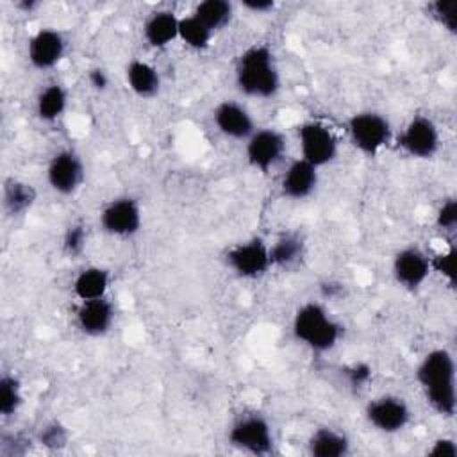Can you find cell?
<instances>
[{"label": "cell", "instance_id": "cell-20", "mask_svg": "<svg viewBox=\"0 0 457 457\" xmlns=\"http://www.w3.org/2000/svg\"><path fill=\"white\" fill-rule=\"evenodd\" d=\"M129 89L139 98H154L161 89V75L155 66L146 61L132 59L125 68Z\"/></svg>", "mask_w": 457, "mask_h": 457}, {"label": "cell", "instance_id": "cell-28", "mask_svg": "<svg viewBox=\"0 0 457 457\" xmlns=\"http://www.w3.org/2000/svg\"><path fill=\"white\" fill-rule=\"evenodd\" d=\"M430 16L450 34L457 29V2L455 0H436L428 4Z\"/></svg>", "mask_w": 457, "mask_h": 457}, {"label": "cell", "instance_id": "cell-27", "mask_svg": "<svg viewBox=\"0 0 457 457\" xmlns=\"http://www.w3.org/2000/svg\"><path fill=\"white\" fill-rule=\"evenodd\" d=\"M23 403V387L16 375L4 373L0 378V414L2 418L14 416Z\"/></svg>", "mask_w": 457, "mask_h": 457}, {"label": "cell", "instance_id": "cell-18", "mask_svg": "<svg viewBox=\"0 0 457 457\" xmlns=\"http://www.w3.org/2000/svg\"><path fill=\"white\" fill-rule=\"evenodd\" d=\"M179 20L180 16L170 9L154 11L143 23V37L148 46L162 50L179 39Z\"/></svg>", "mask_w": 457, "mask_h": 457}, {"label": "cell", "instance_id": "cell-6", "mask_svg": "<svg viewBox=\"0 0 457 457\" xmlns=\"http://www.w3.org/2000/svg\"><path fill=\"white\" fill-rule=\"evenodd\" d=\"M228 443L250 455H268L273 450V432L261 414H245L228 428Z\"/></svg>", "mask_w": 457, "mask_h": 457}, {"label": "cell", "instance_id": "cell-15", "mask_svg": "<svg viewBox=\"0 0 457 457\" xmlns=\"http://www.w3.org/2000/svg\"><path fill=\"white\" fill-rule=\"evenodd\" d=\"M212 121L220 134L228 139L246 141L255 132V121L250 111L234 100L220 102L212 111Z\"/></svg>", "mask_w": 457, "mask_h": 457}, {"label": "cell", "instance_id": "cell-26", "mask_svg": "<svg viewBox=\"0 0 457 457\" xmlns=\"http://www.w3.org/2000/svg\"><path fill=\"white\" fill-rule=\"evenodd\" d=\"M179 39L191 50L202 52L211 46L212 32L193 14L180 16L179 20Z\"/></svg>", "mask_w": 457, "mask_h": 457}, {"label": "cell", "instance_id": "cell-17", "mask_svg": "<svg viewBox=\"0 0 457 457\" xmlns=\"http://www.w3.org/2000/svg\"><path fill=\"white\" fill-rule=\"evenodd\" d=\"M318 168L302 157L289 162L280 177V193L291 200L309 198L318 186Z\"/></svg>", "mask_w": 457, "mask_h": 457}, {"label": "cell", "instance_id": "cell-9", "mask_svg": "<svg viewBox=\"0 0 457 457\" xmlns=\"http://www.w3.org/2000/svg\"><path fill=\"white\" fill-rule=\"evenodd\" d=\"M225 261L239 278H261L271 268L270 245L261 237L241 241L227 252Z\"/></svg>", "mask_w": 457, "mask_h": 457}, {"label": "cell", "instance_id": "cell-13", "mask_svg": "<svg viewBox=\"0 0 457 457\" xmlns=\"http://www.w3.org/2000/svg\"><path fill=\"white\" fill-rule=\"evenodd\" d=\"M66 54V39L57 29H39L27 43V59L32 68L46 71L55 68Z\"/></svg>", "mask_w": 457, "mask_h": 457}, {"label": "cell", "instance_id": "cell-23", "mask_svg": "<svg viewBox=\"0 0 457 457\" xmlns=\"http://www.w3.org/2000/svg\"><path fill=\"white\" fill-rule=\"evenodd\" d=\"M307 448L314 457H345L350 452V439L336 428L321 427L311 434Z\"/></svg>", "mask_w": 457, "mask_h": 457}, {"label": "cell", "instance_id": "cell-22", "mask_svg": "<svg viewBox=\"0 0 457 457\" xmlns=\"http://www.w3.org/2000/svg\"><path fill=\"white\" fill-rule=\"evenodd\" d=\"M305 255V243L300 234L286 232L270 245L271 268L289 270L296 266Z\"/></svg>", "mask_w": 457, "mask_h": 457}, {"label": "cell", "instance_id": "cell-19", "mask_svg": "<svg viewBox=\"0 0 457 457\" xmlns=\"http://www.w3.org/2000/svg\"><path fill=\"white\" fill-rule=\"evenodd\" d=\"M111 286V273L102 266H86L82 268L71 282L73 295L80 300H96L107 296Z\"/></svg>", "mask_w": 457, "mask_h": 457}, {"label": "cell", "instance_id": "cell-8", "mask_svg": "<svg viewBox=\"0 0 457 457\" xmlns=\"http://www.w3.org/2000/svg\"><path fill=\"white\" fill-rule=\"evenodd\" d=\"M143 211L134 196H116L100 211V227L112 237H132L141 230Z\"/></svg>", "mask_w": 457, "mask_h": 457}, {"label": "cell", "instance_id": "cell-29", "mask_svg": "<svg viewBox=\"0 0 457 457\" xmlns=\"http://www.w3.org/2000/svg\"><path fill=\"white\" fill-rule=\"evenodd\" d=\"M86 243H87V230H86V225L77 221V223H71L66 230H64V236H62V250L66 255L70 257H79L84 248H86Z\"/></svg>", "mask_w": 457, "mask_h": 457}, {"label": "cell", "instance_id": "cell-5", "mask_svg": "<svg viewBox=\"0 0 457 457\" xmlns=\"http://www.w3.org/2000/svg\"><path fill=\"white\" fill-rule=\"evenodd\" d=\"M298 146L302 159L318 170L330 164L337 157L339 143L330 127L321 121L309 120L298 127Z\"/></svg>", "mask_w": 457, "mask_h": 457}, {"label": "cell", "instance_id": "cell-2", "mask_svg": "<svg viewBox=\"0 0 457 457\" xmlns=\"http://www.w3.org/2000/svg\"><path fill=\"white\" fill-rule=\"evenodd\" d=\"M234 75L237 89L250 98H271L280 89V71L266 45H252L241 52Z\"/></svg>", "mask_w": 457, "mask_h": 457}, {"label": "cell", "instance_id": "cell-4", "mask_svg": "<svg viewBox=\"0 0 457 457\" xmlns=\"http://www.w3.org/2000/svg\"><path fill=\"white\" fill-rule=\"evenodd\" d=\"M348 139L364 155H377L391 141L389 120L375 111H359L346 121Z\"/></svg>", "mask_w": 457, "mask_h": 457}, {"label": "cell", "instance_id": "cell-14", "mask_svg": "<svg viewBox=\"0 0 457 457\" xmlns=\"http://www.w3.org/2000/svg\"><path fill=\"white\" fill-rule=\"evenodd\" d=\"M393 277L407 291L420 289L430 277V257L418 246H405L393 257Z\"/></svg>", "mask_w": 457, "mask_h": 457}, {"label": "cell", "instance_id": "cell-21", "mask_svg": "<svg viewBox=\"0 0 457 457\" xmlns=\"http://www.w3.org/2000/svg\"><path fill=\"white\" fill-rule=\"evenodd\" d=\"M68 89L59 84V82H52L46 84L36 96V116L43 121V123H55L57 120H61L68 109Z\"/></svg>", "mask_w": 457, "mask_h": 457}, {"label": "cell", "instance_id": "cell-31", "mask_svg": "<svg viewBox=\"0 0 457 457\" xmlns=\"http://www.w3.org/2000/svg\"><path fill=\"white\" fill-rule=\"evenodd\" d=\"M37 441L48 450H61L68 443V432L61 423L50 421L45 427H41Z\"/></svg>", "mask_w": 457, "mask_h": 457}, {"label": "cell", "instance_id": "cell-10", "mask_svg": "<svg viewBox=\"0 0 457 457\" xmlns=\"http://www.w3.org/2000/svg\"><path fill=\"white\" fill-rule=\"evenodd\" d=\"M86 170L80 155L70 148L55 152L46 166V182L57 195L70 196L77 193L84 182Z\"/></svg>", "mask_w": 457, "mask_h": 457}, {"label": "cell", "instance_id": "cell-32", "mask_svg": "<svg viewBox=\"0 0 457 457\" xmlns=\"http://www.w3.org/2000/svg\"><path fill=\"white\" fill-rule=\"evenodd\" d=\"M436 225L443 232H455L457 227V200L453 196L445 198L436 211Z\"/></svg>", "mask_w": 457, "mask_h": 457}, {"label": "cell", "instance_id": "cell-34", "mask_svg": "<svg viewBox=\"0 0 457 457\" xmlns=\"http://www.w3.org/2000/svg\"><path fill=\"white\" fill-rule=\"evenodd\" d=\"M428 453L437 457H457V443L452 437H439L432 443Z\"/></svg>", "mask_w": 457, "mask_h": 457}, {"label": "cell", "instance_id": "cell-11", "mask_svg": "<svg viewBox=\"0 0 457 457\" xmlns=\"http://www.w3.org/2000/svg\"><path fill=\"white\" fill-rule=\"evenodd\" d=\"M286 154V137L275 129H255L246 139V162L259 173H268L275 168Z\"/></svg>", "mask_w": 457, "mask_h": 457}, {"label": "cell", "instance_id": "cell-36", "mask_svg": "<svg viewBox=\"0 0 457 457\" xmlns=\"http://www.w3.org/2000/svg\"><path fill=\"white\" fill-rule=\"evenodd\" d=\"M241 5H243V9L255 12V14H266L275 9L273 0H243Z\"/></svg>", "mask_w": 457, "mask_h": 457}, {"label": "cell", "instance_id": "cell-3", "mask_svg": "<svg viewBox=\"0 0 457 457\" xmlns=\"http://www.w3.org/2000/svg\"><path fill=\"white\" fill-rule=\"evenodd\" d=\"M291 330L298 343L316 353L330 352L343 334L341 323L320 302L300 305L293 316Z\"/></svg>", "mask_w": 457, "mask_h": 457}, {"label": "cell", "instance_id": "cell-1", "mask_svg": "<svg viewBox=\"0 0 457 457\" xmlns=\"http://www.w3.org/2000/svg\"><path fill=\"white\" fill-rule=\"evenodd\" d=\"M416 380L434 412L453 418L457 409L455 361L446 348H434L423 355L416 368Z\"/></svg>", "mask_w": 457, "mask_h": 457}, {"label": "cell", "instance_id": "cell-33", "mask_svg": "<svg viewBox=\"0 0 457 457\" xmlns=\"http://www.w3.org/2000/svg\"><path fill=\"white\" fill-rule=\"evenodd\" d=\"M345 373H346V380L352 387H364L370 382L373 370L366 362H355V364L348 366L345 370Z\"/></svg>", "mask_w": 457, "mask_h": 457}, {"label": "cell", "instance_id": "cell-30", "mask_svg": "<svg viewBox=\"0 0 457 457\" xmlns=\"http://www.w3.org/2000/svg\"><path fill=\"white\" fill-rule=\"evenodd\" d=\"M453 261H455V248L450 246L448 250H441L430 257V270L437 273L443 280L448 282L450 287L455 284V271H453Z\"/></svg>", "mask_w": 457, "mask_h": 457}, {"label": "cell", "instance_id": "cell-24", "mask_svg": "<svg viewBox=\"0 0 457 457\" xmlns=\"http://www.w3.org/2000/svg\"><path fill=\"white\" fill-rule=\"evenodd\" d=\"M191 14L214 34L230 23L234 16V5L228 0H204L195 5Z\"/></svg>", "mask_w": 457, "mask_h": 457}, {"label": "cell", "instance_id": "cell-16", "mask_svg": "<svg viewBox=\"0 0 457 457\" xmlns=\"http://www.w3.org/2000/svg\"><path fill=\"white\" fill-rule=\"evenodd\" d=\"M75 323L84 336H105L114 323V305L107 296L80 302L75 312Z\"/></svg>", "mask_w": 457, "mask_h": 457}, {"label": "cell", "instance_id": "cell-12", "mask_svg": "<svg viewBox=\"0 0 457 457\" xmlns=\"http://www.w3.org/2000/svg\"><path fill=\"white\" fill-rule=\"evenodd\" d=\"M366 421L382 434H398L411 423V409L407 402L395 395L373 398L364 409Z\"/></svg>", "mask_w": 457, "mask_h": 457}, {"label": "cell", "instance_id": "cell-37", "mask_svg": "<svg viewBox=\"0 0 457 457\" xmlns=\"http://www.w3.org/2000/svg\"><path fill=\"white\" fill-rule=\"evenodd\" d=\"M16 7L21 9V11H25V12H32L34 9L39 7V2H36V0H21V2L16 4Z\"/></svg>", "mask_w": 457, "mask_h": 457}, {"label": "cell", "instance_id": "cell-25", "mask_svg": "<svg viewBox=\"0 0 457 457\" xmlns=\"http://www.w3.org/2000/svg\"><path fill=\"white\" fill-rule=\"evenodd\" d=\"M36 202V191L30 184L9 179L4 186V209L12 214H25Z\"/></svg>", "mask_w": 457, "mask_h": 457}, {"label": "cell", "instance_id": "cell-35", "mask_svg": "<svg viewBox=\"0 0 457 457\" xmlns=\"http://www.w3.org/2000/svg\"><path fill=\"white\" fill-rule=\"evenodd\" d=\"M87 82L95 91H105L109 87V75L104 68H91L87 71Z\"/></svg>", "mask_w": 457, "mask_h": 457}, {"label": "cell", "instance_id": "cell-7", "mask_svg": "<svg viewBox=\"0 0 457 457\" xmlns=\"http://www.w3.org/2000/svg\"><path fill=\"white\" fill-rule=\"evenodd\" d=\"M398 146L412 159H432L439 152L441 132L432 118L416 114L400 132Z\"/></svg>", "mask_w": 457, "mask_h": 457}]
</instances>
